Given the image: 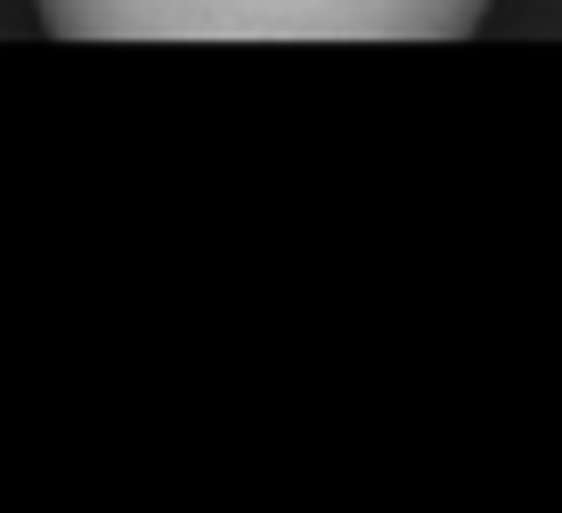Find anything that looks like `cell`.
<instances>
[{
	"label": "cell",
	"instance_id": "1",
	"mask_svg": "<svg viewBox=\"0 0 562 513\" xmlns=\"http://www.w3.org/2000/svg\"><path fill=\"white\" fill-rule=\"evenodd\" d=\"M49 33H82V42H432V33H473L490 0H33Z\"/></svg>",
	"mask_w": 562,
	"mask_h": 513
}]
</instances>
